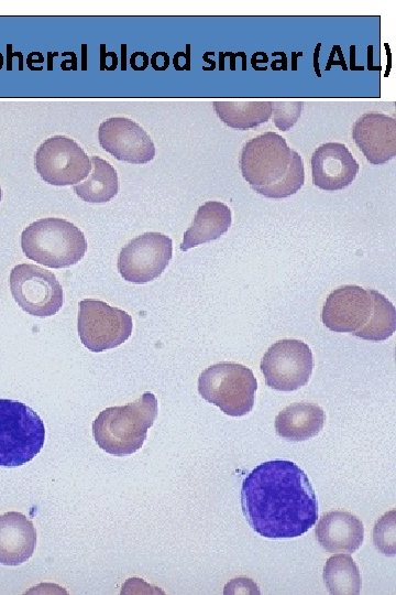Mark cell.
<instances>
[{
  "mask_svg": "<svg viewBox=\"0 0 396 595\" xmlns=\"http://www.w3.org/2000/svg\"><path fill=\"white\" fill-rule=\"evenodd\" d=\"M241 507L252 529L273 539L302 536L318 518L317 497L307 475L284 459L265 462L244 478Z\"/></svg>",
  "mask_w": 396,
  "mask_h": 595,
  "instance_id": "obj_1",
  "label": "cell"
},
{
  "mask_svg": "<svg viewBox=\"0 0 396 595\" xmlns=\"http://www.w3.org/2000/svg\"><path fill=\"white\" fill-rule=\"evenodd\" d=\"M240 170L253 191L268 198H285L305 182L300 154L278 133L268 131L249 140L242 148Z\"/></svg>",
  "mask_w": 396,
  "mask_h": 595,
  "instance_id": "obj_2",
  "label": "cell"
},
{
  "mask_svg": "<svg viewBox=\"0 0 396 595\" xmlns=\"http://www.w3.org/2000/svg\"><path fill=\"white\" fill-rule=\"evenodd\" d=\"M157 412L155 396L144 392L131 403L101 411L92 423L94 437L99 447L109 454L130 455L142 447Z\"/></svg>",
  "mask_w": 396,
  "mask_h": 595,
  "instance_id": "obj_3",
  "label": "cell"
},
{
  "mask_svg": "<svg viewBox=\"0 0 396 595\" xmlns=\"http://www.w3.org/2000/svg\"><path fill=\"white\" fill-rule=\"evenodd\" d=\"M21 247L29 259L61 269L77 263L85 256L87 241L73 223L47 217L30 224L22 231Z\"/></svg>",
  "mask_w": 396,
  "mask_h": 595,
  "instance_id": "obj_4",
  "label": "cell"
},
{
  "mask_svg": "<svg viewBox=\"0 0 396 595\" xmlns=\"http://www.w3.org/2000/svg\"><path fill=\"white\" fill-rule=\"evenodd\" d=\"M44 423L26 404L0 399V466L15 467L30 462L43 447Z\"/></svg>",
  "mask_w": 396,
  "mask_h": 595,
  "instance_id": "obj_5",
  "label": "cell"
},
{
  "mask_svg": "<svg viewBox=\"0 0 396 595\" xmlns=\"http://www.w3.org/2000/svg\"><path fill=\"white\" fill-rule=\"evenodd\" d=\"M256 389L253 371L235 363L211 365L198 379L200 396L231 416H242L252 410Z\"/></svg>",
  "mask_w": 396,
  "mask_h": 595,
  "instance_id": "obj_6",
  "label": "cell"
},
{
  "mask_svg": "<svg viewBox=\"0 0 396 595\" xmlns=\"http://www.w3.org/2000/svg\"><path fill=\"white\" fill-rule=\"evenodd\" d=\"M78 334L91 351H103L125 342L133 328L132 317L103 301L86 299L79 302Z\"/></svg>",
  "mask_w": 396,
  "mask_h": 595,
  "instance_id": "obj_7",
  "label": "cell"
},
{
  "mask_svg": "<svg viewBox=\"0 0 396 595\" xmlns=\"http://www.w3.org/2000/svg\"><path fill=\"white\" fill-rule=\"evenodd\" d=\"M41 178L55 186L74 185L91 171V161L82 148L65 136H53L43 141L34 156Z\"/></svg>",
  "mask_w": 396,
  "mask_h": 595,
  "instance_id": "obj_8",
  "label": "cell"
},
{
  "mask_svg": "<svg viewBox=\"0 0 396 595\" xmlns=\"http://www.w3.org/2000/svg\"><path fill=\"white\" fill-rule=\"evenodd\" d=\"M9 283L18 305L31 315L51 316L63 305V289L55 274L38 266H15L11 270Z\"/></svg>",
  "mask_w": 396,
  "mask_h": 595,
  "instance_id": "obj_9",
  "label": "cell"
},
{
  "mask_svg": "<svg viewBox=\"0 0 396 595\" xmlns=\"http://www.w3.org/2000/svg\"><path fill=\"white\" fill-rule=\"evenodd\" d=\"M260 368L266 385L278 391H294L305 386L312 372L309 346L298 339H282L264 354Z\"/></svg>",
  "mask_w": 396,
  "mask_h": 595,
  "instance_id": "obj_10",
  "label": "cell"
},
{
  "mask_svg": "<svg viewBox=\"0 0 396 595\" xmlns=\"http://www.w3.org/2000/svg\"><path fill=\"white\" fill-rule=\"evenodd\" d=\"M173 255L172 239L161 232H144L130 240L120 251L118 270L132 283L143 284L158 278Z\"/></svg>",
  "mask_w": 396,
  "mask_h": 595,
  "instance_id": "obj_11",
  "label": "cell"
},
{
  "mask_svg": "<svg viewBox=\"0 0 396 595\" xmlns=\"http://www.w3.org/2000/svg\"><path fill=\"white\" fill-rule=\"evenodd\" d=\"M375 310V290L343 285L332 291L322 309L326 327L338 333H351L360 338L367 329Z\"/></svg>",
  "mask_w": 396,
  "mask_h": 595,
  "instance_id": "obj_12",
  "label": "cell"
},
{
  "mask_svg": "<svg viewBox=\"0 0 396 595\" xmlns=\"http://www.w3.org/2000/svg\"><path fill=\"white\" fill-rule=\"evenodd\" d=\"M101 148L119 161L144 164L155 156V145L147 132L125 117H112L98 129Z\"/></svg>",
  "mask_w": 396,
  "mask_h": 595,
  "instance_id": "obj_13",
  "label": "cell"
},
{
  "mask_svg": "<svg viewBox=\"0 0 396 595\" xmlns=\"http://www.w3.org/2000/svg\"><path fill=\"white\" fill-rule=\"evenodd\" d=\"M352 138L367 162L381 165L396 155V120L381 112H366L354 122Z\"/></svg>",
  "mask_w": 396,
  "mask_h": 595,
  "instance_id": "obj_14",
  "label": "cell"
},
{
  "mask_svg": "<svg viewBox=\"0 0 396 595\" xmlns=\"http://www.w3.org/2000/svg\"><path fill=\"white\" fill-rule=\"evenodd\" d=\"M359 167L350 150L340 142L322 143L311 155L312 183L323 191L345 188L356 177Z\"/></svg>",
  "mask_w": 396,
  "mask_h": 595,
  "instance_id": "obj_15",
  "label": "cell"
},
{
  "mask_svg": "<svg viewBox=\"0 0 396 595\" xmlns=\"http://www.w3.org/2000/svg\"><path fill=\"white\" fill-rule=\"evenodd\" d=\"M315 533L326 551L352 553L363 543L364 527L362 521L351 512L333 510L321 516Z\"/></svg>",
  "mask_w": 396,
  "mask_h": 595,
  "instance_id": "obj_16",
  "label": "cell"
},
{
  "mask_svg": "<svg viewBox=\"0 0 396 595\" xmlns=\"http://www.w3.org/2000/svg\"><path fill=\"white\" fill-rule=\"evenodd\" d=\"M35 544V528L24 515L9 511L0 516L1 564L14 566L28 561Z\"/></svg>",
  "mask_w": 396,
  "mask_h": 595,
  "instance_id": "obj_17",
  "label": "cell"
},
{
  "mask_svg": "<svg viewBox=\"0 0 396 595\" xmlns=\"http://www.w3.org/2000/svg\"><path fill=\"white\" fill-rule=\"evenodd\" d=\"M324 412L316 404L296 402L283 409L275 418L278 436L294 442L316 436L323 428Z\"/></svg>",
  "mask_w": 396,
  "mask_h": 595,
  "instance_id": "obj_18",
  "label": "cell"
},
{
  "mask_svg": "<svg viewBox=\"0 0 396 595\" xmlns=\"http://www.w3.org/2000/svg\"><path fill=\"white\" fill-rule=\"evenodd\" d=\"M231 210L221 202L208 201L201 205L185 231L180 250L187 251L200 244L218 239L231 226Z\"/></svg>",
  "mask_w": 396,
  "mask_h": 595,
  "instance_id": "obj_19",
  "label": "cell"
},
{
  "mask_svg": "<svg viewBox=\"0 0 396 595\" xmlns=\"http://www.w3.org/2000/svg\"><path fill=\"white\" fill-rule=\"evenodd\" d=\"M91 173L88 178L74 185V192L88 203H106L119 191L118 174L114 167L99 156H91Z\"/></svg>",
  "mask_w": 396,
  "mask_h": 595,
  "instance_id": "obj_20",
  "label": "cell"
},
{
  "mask_svg": "<svg viewBox=\"0 0 396 595\" xmlns=\"http://www.w3.org/2000/svg\"><path fill=\"white\" fill-rule=\"evenodd\" d=\"M213 110L228 127L246 130L270 120L272 101H215Z\"/></svg>",
  "mask_w": 396,
  "mask_h": 595,
  "instance_id": "obj_21",
  "label": "cell"
},
{
  "mask_svg": "<svg viewBox=\"0 0 396 595\" xmlns=\"http://www.w3.org/2000/svg\"><path fill=\"white\" fill-rule=\"evenodd\" d=\"M322 576L330 594L355 595L360 593V571L349 554H336L329 558Z\"/></svg>",
  "mask_w": 396,
  "mask_h": 595,
  "instance_id": "obj_22",
  "label": "cell"
},
{
  "mask_svg": "<svg viewBox=\"0 0 396 595\" xmlns=\"http://www.w3.org/2000/svg\"><path fill=\"white\" fill-rule=\"evenodd\" d=\"M396 329L395 306L383 294L375 291V310L362 339L381 342L389 338Z\"/></svg>",
  "mask_w": 396,
  "mask_h": 595,
  "instance_id": "obj_23",
  "label": "cell"
},
{
  "mask_svg": "<svg viewBox=\"0 0 396 595\" xmlns=\"http://www.w3.org/2000/svg\"><path fill=\"white\" fill-rule=\"evenodd\" d=\"M304 102L301 101H272L273 121L282 130H289L299 119Z\"/></svg>",
  "mask_w": 396,
  "mask_h": 595,
  "instance_id": "obj_24",
  "label": "cell"
},
{
  "mask_svg": "<svg viewBox=\"0 0 396 595\" xmlns=\"http://www.w3.org/2000/svg\"><path fill=\"white\" fill-rule=\"evenodd\" d=\"M374 542L384 554H395V523L394 517L388 524L387 513L376 522L374 528Z\"/></svg>",
  "mask_w": 396,
  "mask_h": 595,
  "instance_id": "obj_25",
  "label": "cell"
},
{
  "mask_svg": "<svg viewBox=\"0 0 396 595\" xmlns=\"http://www.w3.org/2000/svg\"><path fill=\"white\" fill-rule=\"evenodd\" d=\"M186 47V52H178L174 55L173 64L177 71L190 69V45H187Z\"/></svg>",
  "mask_w": 396,
  "mask_h": 595,
  "instance_id": "obj_26",
  "label": "cell"
},
{
  "mask_svg": "<svg viewBox=\"0 0 396 595\" xmlns=\"http://www.w3.org/2000/svg\"><path fill=\"white\" fill-rule=\"evenodd\" d=\"M150 64V58L145 52L138 51L130 56V65L134 71H144Z\"/></svg>",
  "mask_w": 396,
  "mask_h": 595,
  "instance_id": "obj_27",
  "label": "cell"
},
{
  "mask_svg": "<svg viewBox=\"0 0 396 595\" xmlns=\"http://www.w3.org/2000/svg\"><path fill=\"white\" fill-rule=\"evenodd\" d=\"M151 65L155 71H165L169 66V56L166 52H155L151 57Z\"/></svg>",
  "mask_w": 396,
  "mask_h": 595,
  "instance_id": "obj_28",
  "label": "cell"
},
{
  "mask_svg": "<svg viewBox=\"0 0 396 595\" xmlns=\"http://www.w3.org/2000/svg\"><path fill=\"white\" fill-rule=\"evenodd\" d=\"M268 62V57L267 55L264 53V52H256L252 55V58H251V64H252V67L256 71H260V67H258V64L260 63H267Z\"/></svg>",
  "mask_w": 396,
  "mask_h": 595,
  "instance_id": "obj_29",
  "label": "cell"
},
{
  "mask_svg": "<svg viewBox=\"0 0 396 595\" xmlns=\"http://www.w3.org/2000/svg\"><path fill=\"white\" fill-rule=\"evenodd\" d=\"M320 46H321V43L319 42L316 50H315V53H314V68H315V72H316L318 77L321 76L320 71H319V64H318V56H319Z\"/></svg>",
  "mask_w": 396,
  "mask_h": 595,
  "instance_id": "obj_30",
  "label": "cell"
},
{
  "mask_svg": "<svg viewBox=\"0 0 396 595\" xmlns=\"http://www.w3.org/2000/svg\"><path fill=\"white\" fill-rule=\"evenodd\" d=\"M1 197H2V192H1V186H0V202H1Z\"/></svg>",
  "mask_w": 396,
  "mask_h": 595,
  "instance_id": "obj_31",
  "label": "cell"
}]
</instances>
